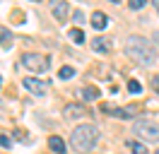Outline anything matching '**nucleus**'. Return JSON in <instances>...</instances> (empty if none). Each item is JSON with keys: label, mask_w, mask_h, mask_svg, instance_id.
Listing matches in <instances>:
<instances>
[{"label": "nucleus", "mask_w": 159, "mask_h": 154, "mask_svg": "<svg viewBox=\"0 0 159 154\" xmlns=\"http://www.w3.org/2000/svg\"><path fill=\"white\" fill-rule=\"evenodd\" d=\"M125 53H128L135 63H140V65H154V60H157V48H154V43L152 41H147V38L142 36H128V41H125Z\"/></svg>", "instance_id": "nucleus-1"}, {"label": "nucleus", "mask_w": 159, "mask_h": 154, "mask_svg": "<svg viewBox=\"0 0 159 154\" xmlns=\"http://www.w3.org/2000/svg\"><path fill=\"white\" fill-rule=\"evenodd\" d=\"M97 140H99V130H97L92 123H82V125H77V128L72 130V135H70V147H72L77 154H87V152L94 149Z\"/></svg>", "instance_id": "nucleus-2"}, {"label": "nucleus", "mask_w": 159, "mask_h": 154, "mask_svg": "<svg viewBox=\"0 0 159 154\" xmlns=\"http://www.w3.org/2000/svg\"><path fill=\"white\" fill-rule=\"evenodd\" d=\"M133 135H138V140L142 142H159V125L152 120H135Z\"/></svg>", "instance_id": "nucleus-3"}, {"label": "nucleus", "mask_w": 159, "mask_h": 154, "mask_svg": "<svg viewBox=\"0 0 159 154\" xmlns=\"http://www.w3.org/2000/svg\"><path fill=\"white\" fill-rule=\"evenodd\" d=\"M22 65L29 72H46L51 67V60L46 56H41V53H24L22 56Z\"/></svg>", "instance_id": "nucleus-4"}, {"label": "nucleus", "mask_w": 159, "mask_h": 154, "mask_svg": "<svg viewBox=\"0 0 159 154\" xmlns=\"http://www.w3.org/2000/svg\"><path fill=\"white\" fill-rule=\"evenodd\" d=\"M48 7H51V15H53V19H58L60 24L68 19L70 15V5L68 0H48Z\"/></svg>", "instance_id": "nucleus-5"}, {"label": "nucleus", "mask_w": 159, "mask_h": 154, "mask_svg": "<svg viewBox=\"0 0 159 154\" xmlns=\"http://www.w3.org/2000/svg\"><path fill=\"white\" fill-rule=\"evenodd\" d=\"M24 89L31 92L34 96H43V94H46V89H48V84L41 82V79H36V77H27V79H24Z\"/></svg>", "instance_id": "nucleus-6"}, {"label": "nucleus", "mask_w": 159, "mask_h": 154, "mask_svg": "<svg viewBox=\"0 0 159 154\" xmlns=\"http://www.w3.org/2000/svg\"><path fill=\"white\" fill-rule=\"evenodd\" d=\"M101 111L116 116V118H123V120L133 118V111H130V108H118V106H111V104H101Z\"/></svg>", "instance_id": "nucleus-7"}, {"label": "nucleus", "mask_w": 159, "mask_h": 154, "mask_svg": "<svg viewBox=\"0 0 159 154\" xmlns=\"http://www.w3.org/2000/svg\"><path fill=\"white\" fill-rule=\"evenodd\" d=\"M63 116H65L68 120H77V118L84 116V108H82L80 104H68L65 108H63Z\"/></svg>", "instance_id": "nucleus-8"}, {"label": "nucleus", "mask_w": 159, "mask_h": 154, "mask_svg": "<svg viewBox=\"0 0 159 154\" xmlns=\"http://www.w3.org/2000/svg\"><path fill=\"white\" fill-rule=\"evenodd\" d=\"M92 51H94V53H109L111 51V41L106 36H97L94 41H92Z\"/></svg>", "instance_id": "nucleus-9"}, {"label": "nucleus", "mask_w": 159, "mask_h": 154, "mask_svg": "<svg viewBox=\"0 0 159 154\" xmlns=\"http://www.w3.org/2000/svg\"><path fill=\"white\" fill-rule=\"evenodd\" d=\"M89 22H92V27L97 29V31H101V29H106V24H109V17H106L104 12H99V10H97V12L92 15Z\"/></svg>", "instance_id": "nucleus-10"}, {"label": "nucleus", "mask_w": 159, "mask_h": 154, "mask_svg": "<svg viewBox=\"0 0 159 154\" xmlns=\"http://www.w3.org/2000/svg\"><path fill=\"white\" fill-rule=\"evenodd\" d=\"M48 147H51V152H53V154H65V142L60 140L58 135H51V137H48Z\"/></svg>", "instance_id": "nucleus-11"}, {"label": "nucleus", "mask_w": 159, "mask_h": 154, "mask_svg": "<svg viewBox=\"0 0 159 154\" xmlns=\"http://www.w3.org/2000/svg\"><path fill=\"white\" fill-rule=\"evenodd\" d=\"M0 46L2 48H10L12 46V31L5 27H0Z\"/></svg>", "instance_id": "nucleus-12"}, {"label": "nucleus", "mask_w": 159, "mask_h": 154, "mask_svg": "<svg viewBox=\"0 0 159 154\" xmlns=\"http://www.w3.org/2000/svg\"><path fill=\"white\" fill-rule=\"evenodd\" d=\"M99 89H97V87H84V89H82V99H84V101H94V99H99Z\"/></svg>", "instance_id": "nucleus-13"}, {"label": "nucleus", "mask_w": 159, "mask_h": 154, "mask_svg": "<svg viewBox=\"0 0 159 154\" xmlns=\"http://www.w3.org/2000/svg\"><path fill=\"white\" fill-rule=\"evenodd\" d=\"M68 36H70V41H72V43H80V46L84 43V34H82V29H80V27L70 29V31H68Z\"/></svg>", "instance_id": "nucleus-14"}, {"label": "nucleus", "mask_w": 159, "mask_h": 154, "mask_svg": "<svg viewBox=\"0 0 159 154\" xmlns=\"http://www.w3.org/2000/svg\"><path fill=\"white\" fill-rule=\"evenodd\" d=\"M130 152L133 154H147V147H145V142H138V140H130L128 142Z\"/></svg>", "instance_id": "nucleus-15"}, {"label": "nucleus", "mask_w": 159, "mask_h": 154, "mask_svg": "<svg viewBox=\"0 0 159 154\" xmlns=\"http://www.w3.org/2000/svg\"><path fill=\"white\" fill-rule=\"evenodd\" d=\"M128 92L130 94H140V92H142V84H140L138 79H130L128 82Z\"/></svg>", "instance_id": "nucleus-16"}, {"label": "nucleus", "mask_w": 159, "mask_h": 154, "mask_svg": "<svg viewBox=\"0 0 159 154\" xmlns=\"http://www.w3.org/2000/svg\"><path fill=\"white\" fill-rule=\"evenodd\" d=\"M75 75V70H72V67L70 65H65V67H60V72H58V77L60 79H70V77Z\"/></svg>", "instance_id": "nucleus-17"}, {"label": "nucleus", "mask_w": 159, "mask_h": 154, "mask_svg": "<svg viewBox=\"0 0 159 154\" xmlns=\"http://www.w3.org/2000/svg\"><path fill=\"white\" fill-rule=\"evenodd\" d=\"M145 2H147V0H128V7L130 10H142Z\"/></svg>", "instance_id": "nucleus-18"}, {"label": "nucleus", "mask_w": 159, "mask_h": 154, "mask_svg": "<svg viewBox=\"0 0 159 154\" xmlns=\"http://www.w3.org/2000/svg\"><path fill=\"white\" fill-rule=\"evenodd\" d=\"M0 147H5V149H7V147H12V140L7 137V135H0Z\"/></svg>", "instance_id": "nucleus-19"}, {"label": "nucleus", "mask_w": 159, "mask_h": 154, "mask_svg": "<svg viewBox=\"0 0 159 154\" xmlns=\"http://www.w3.org/2000/svg\"><path fill=\"white\" fill-rule=\"evenodd\" d=\"M72 17H75L77 24H82V22H84V12H82V10H75V15H72Z\"/></svg>", "instance_id": "nucleus-20"}, {"label": "nucleus", "mask_w": 159, "mask_h": 154, "mask_svg": "<svg viewBox=\"0 0 159 154\" xmlns=\"http://www.w3.org/2000/svg\"><path fill=\"white\" fill-rule=\"evenodd\" d=\"M152 87H154V89L159 92V77H154V79H152Z\"/></svg>", "instance_id": "nucleus-21"}, {"label": "nucleus", "mask_w": 159, "mask_h": 154, "mask_svg": "<svg viewBox=\"0 0 159 154\" xmlns=\"http://www.w3.org/2000/svg\"><path fill=\"white\" fill-rule=\"evenodd\" d=\"M152 5H154V7H157V12H159V0H152Z\"/></svg>", "instance_id": "nucleus-22"}, {"label": "nucleus", "mask_w": 159, "mask_h": 154, "mask_svg": "<svg viewBox=\"0 0 159 154\" xmlns=\"http://www.w3.org/2000/svg\"><path fill=\"white\" fill-rule=\"evenodd\" d=\"M154 38H157V43H159V29H157V31H154Z\"/></svg>", "instance_id": "nucleus-23"}, {"label": "nucleus", "mask_w": 159, "mask_h": 154, "mask_svg": "<svg viewBox=\"0 0 159 154\" xmlns=\"http://www.w3.org/2000/svg\"><path fill=\"white\" fill-rule=\"evenodd\" d=\"M109 2H113V5H118V2H123V0H109Z\"/></svg>", "instance_id": "nucleus-24"}, {"label": "nucleus", "mask_w": 159, "mask_h": 154, "mask_svg": "<svg viewBox=\"0 0 159 154\" xmlns=\"http://www.w3.org/2000/svg\"><path fill=\"white\" fill-rule=\"evenodd\" d=\"M31 2H39V0H31Z\"/></svg>", "instance_id": "nucleus-25"}, {"label": "nucleus", "mask_w": 159, "mask_h": 154, "mask_svg": "<svg viewBox=\"0 0 159 154\" xmlns=\"http://www.w3.org/2000/svg\"><path fill=\"white\" fill-rule=\"evenodd\" d=\"M154 154H159V149H157V152H154Z\"/></svg>", "instance_id": "nucleus-26"}]
</instances>
